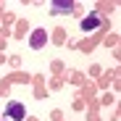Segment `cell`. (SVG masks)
Instances as JSON below:
<instances>
[{"label":"cell","instance_id":"6da1fadb","mask_svg":"<svg viewBox=\"0 0 121 121\" xmlns=\"http://www.w3.org/2000/svg\"><path fill=\"white\" fill-rule=\"evenodd\" d=\"M5 116H8L11 121H24V118H26V108L13 100V103H8V108H5Z\"/></svg>","mask_w":121,"mask_h":121},{"label":"cell","instance_id":"7a4b0ae2","mask_svg":"<svg viewBox=\"0 0 121 121\" xmlns=\"http://www.w3.org/2000/svg\"><path fill=\"white\" fill-rule=\"evenodd\" d=\"M100 24H103L100 13H90V16H84V18H82V29H84V32H92V29H97Z\"/></svg>","mask_w":121,"mask_h":121},{"label":"cell","instance_id":"3957f363","mask_svg":"<svg viewBox=\"0 0 121 121\" xmlns=\"http://www.w3.org/2000/svg\"><path fill=\"white\" fill-rule=\"evenodd\" d=\"M45 42H48V32H45V29H34V32H32V39H29V45H32L34 50H39Z\"/></svg>","mask_w":121,"mask_h":121},{"label":"cell","instance_id":"277c9868","mask_svg":"<svg viewBox=\"0 0 121 121\" xmlns=\"http://www.w3.org/2000/svg\"><path fill=\"white\" fill-rule=\"evenodd\" d=\"M71 8H74L71 0H55V3H50V11L53 13H63V11H71Z\"/></svg>","mask_w":121,"mask_h":121}]
</instances>
